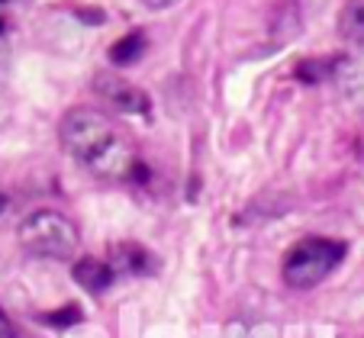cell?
<instances>
[{"mask_svg":"<svg viewBox=\"0 0 364 338\" xmlns=\"http://www.w3.org/2000/svg\"><path fill=\"white\" fill-rule=\"evenodd\" d=\"M58 138H62L65 152L71 158H77L81 165H90L97 155L107 148L117 136L113 123L103 116L94 107H75L62 116V126H58Z\"/></svg>","mask_w":364,"mask_h":338,"instance_id":"cell-1","label":"cell"},{"mask_svg":"<svg viewBox=\"0 0 364 338\" xmlns=\"http://www.w3.org/2000/svg\"><path fill=\"white\" fill-rule=\"evenodd\" d=\"M20 245L39 258H71L77 251V229L58 209H36L20 226Z\"/></svg>","mask_w":364,"mask_h":338,"instance_id":"cell-2","label":"cell"},{"mask_svg":"<svg viewBox=\"0 0 364 338\" xmlns=\"http://www.w3.org/2000/svg\"><path fill=\"white\" fill-rule=\"evenodd\" d=\"M345 258V245L332 239H303L300 245H294V251L284 261V280L294 290H309L319 280L332 274L338 268V261Z\"/></svg>","mask_w":364,"mask_h":338,"instance_id":"cell-3","label":"cell"},{"mask_svg":"<svg viewBox=\"0 0 364 338\" xmlns=\"http://www.w3.org/2000/svg\"><path fill=\"white\" fill-rule=\"evenodd\" d=\"M94 90L100 97H107L113 107H119L123 113H149V97H145V90L132 87V84H126L123 77L110 75V71H100V75L94 77Z\"/></svg>","mask_w":364,"mask_h":338,"instance_id":"cell-4","label":"cell"},{"mask_svg":"<svg viewBox=\"0 0 364 338\" xmlns=\"http://www.w3.org/2000/svg\"><path fill=\"white\" fill-rule=\"evenodd\" d=\"M113 280V268L100 258H81L75 264V283L84 287L87 293H103V290L110 287Z\"/></svg>","mask_w":364,"mask_h":338,"instance_id":"cell-5","label":"cell"},{"mask_svg":"<svg viewBox=\"0 0 364 338\" xmlns=\"http://www.w3.org/2000/svg\"><path fill=\"white\" fill-rule=\"evenodd\" d=\"M271 36H274V42H290L300 36V7H296V0H277L274 13H271Z\"/></svg>","mask_w":364,"mask_h":338,"instance_id":"cell-6","label":"cell"},{"mask_svg":"<svg viewBox=\"0 0 364 338\" xmlns=\"http://www.w3.org/2000/svg\"><path fill=\"white\" fill-rule=\"evenodd\" d=\"M338 36L351 45L364 48V0H348L338 13Z\"/></svg>","mask_w":364,"mask_h":338,"instance_id":"cell-7","label":"cell"},{"mask_svg":"<svg viewBox=\"0 0 364 338\" xmlns=\"http://www.w3.org/2000/svg\"><path fill=\"white\" fill-rule=\"evenodd\" d=\"M110 268H113V274H117V271H123V274H142V271H149V255H145V249H139V245L123 241V245H113Z\"/></svg>","mask_w":364,"mask_h":338,"instance_id":"cell-8","label":"cell"},{"mask_svg":"<svg viewBox=\"0 0 364 338\" xmlns=\"http://www.w3.org/2000/svg\"><path fill=\"white\" fill-rule=\"evenodd\" d=\"M142 52H145V36L142 33H129V36H123V39L110 48V62L119 65V68H126V65L139 62V58H142Z\"/></svg>","mask_w":364,"mask_h":338,"instance_id":"cell-9","label":"cell"},{"mask_svg":"<svg viewBox=\"0 0 364 338\" xmlns=\"http://www.w3.org/2000/svg\"><path fill=\"white\" fill-rule=\"evenodd\" d=\"M336 68H338V58H313V62L296 65V77H300L303 84H319L336 75Z\"/></svg>","mask_w":364,"mask_h":338,"instance_id":"cell-10","label":"cell"},{"mask_svg":"<svg viewBox=\"0 0 364 338\" xmlns=\"http://www.w3.org/2000/svg\"><path fill=\"white\" fill-rule=\"evenodd\" d=\"M81 310H77V306H65V310H58V312H46V316H42V322H48V325H58V329H62V325H75V322H81Z\"/></svg>","mask_w":364,"mask_h":338,"instance_id":"cell-11","label":"cell"},{"mask_svg":"<svg viewBox=\"0 0 364 338\" xmlns=\"http://www.w3.org/2000/svg\"><path fill=\"white\" fill-rule=\"evenodd\" d=\"M10 68H14V48L0 39V84L10 77Z\"/></svg>","mask_w":364,"mask_h":338,"instance_id":"cell-12","label":"cell"},{"mask_svg":"<svg viewBox=\"0 0 364 338\" xmlns=\"http://www.w3.org/2000/svg\"><path fill=\"white\" fill-rule=\"evenodd\" d=\"M0 338H16V325L4 316V310H0Z\"/></svg>","mask_w":364,"mask_h":338,"instance_id":"cell-13","label":"cell"},{"mask_svg":"<svg viewBox=\"0 0 364 338\" xmlns=\"http://www.w3.org/2000/svg\"><path fill=\"white\" fill-rule=\"evenodd\" d=\"M142 4H145L149 10H168V7H174L178 0H142Z\"/></svg>","mask_w":364,"mask_h":338,"instance_id":"cell-14","label":"cell"},{"mask_svg":"<svg viewBox=\"0 0 364 338\" xmlns=\"http://www.w3.org/2000/svg\"><path fill=\"white\" fill-rule=\"evenodd\" d=\"M300 4H303V10H313V13H316V10H323L329 0H300Z\"/></svg>","mask_w":364,"mask_h":338,"instance_id":"cell-15","label":"cell"},{"mask_svg":"<svg viewBox=\"0 0 364 338\" xmlns=\"http://www.w3.org/2000/svg\"><path fill=\"white\" fill-rule=\"evenodd\" d=\"M4 207H7V197H0V209H4Z\"/></svg>","mask_w":364,"mask_h":338,"instance_id":"cell-16","label":"cell"},{"mask_svg":"<svg viewBox=\"0 0 364 338\" xmlns=\"http://www.w3.org/2000/svg\"><path fill=\"white\" fill-rule=\"evenodd\" d=\"M4 29H7V23H4V20H0V36H4Z\"/></svg>","mask_w":364,"mask_h":338,"instance_id":"cell-17","label":"cell"}]
</instances>
